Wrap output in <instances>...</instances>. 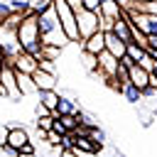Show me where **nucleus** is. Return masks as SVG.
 Returning <instances> with one entry per match:
<instances>
[{
  "label": "nucleus",
  "instance_id": "1",
  "mask_svg": "<svg viewBox=\"0 0 157 157\" xmlns=\"http://www.w3.org/2000/svg\"><path fill=\"white\" fill-rule=\"evenodd\" d=\"M37 25H39V39H42L44 47H56V49H61L64 44H69L66 34H64V29H61V22H59V17H56L54 2H52L44 12L37 15Z\"/></svg>",
  "mask_w": 157,
  "mask_h": 157
},
{
  "label": "nucleus",
  "instance_id": "2",
  "mask_svg": "<svg viewBox=\"0 0 157 157\" xmlns=\"http://www.w3.org/2000/svg\"><path fill=\"white\" fill-rule=\"evenodd\" d=\"M17 39H20L22 52L32 54L37 61L44 56V44L39 39V25H37V15L34 12H29V15H25L20 20V25H17Z\"/></svg>",
  "mask_w": 157,
  "mask_h": 157
},
{
  "label": "nucleus",
  "instance_id": "3",
  "mask_svg": "<svg viewBox=\"0 0 157 157\" xmlns=\"http://www.w3.org/2000/svg\"><path fill=\"white\" fill-rule=\"evenodd\" d=\"M52 2H54V10H56V17H59V22H61V29H64L66 39L81 44L78 25H76V15H74V10L66 5V0H52Z\"/></svg>",
  "mask_w": 157,
  "mask_h": 157
},
{
  "label": "nucleus",
  "instance_id": "4",
  "mask_svg": "<svg viewBox=\"0 0 157 157\" xmlns=\"http://www.w3.org/2000/svg\"><path fill=\"white\" fill-rule=\"evenodd\" d=\"M76 25H78V37H81V42L88 39L91 34H96V32L101 29L98 12H88V10L78 12V15H76Z\"/></svg>",
  "mask_w": 157,
  "mask_h": 157
},
{
  "label": "nucleus",
  "instance_id": "5",
  "mask_svg": "<svg viewBox=\"0 0 157 157\" xmlns=\"http://www.w3.org/2000/svg\"><path fill=\"white\" fill-rule=\"evenodd\" d=\"M0 88H2V96L5 98H20V88H17V76H15V69L12 66H2L0 71Z\"/></svg>",
  "mask_w": 157,
  "mask_h": 157
},
{
  "label": "nucleus",
  "instance_id": "6",
  "mask_svg": "<svg viewBox=\"0 0 157 157\" xmlns=\"http://www.w3.org/2000/svg\"><path fill=\"white\" fill-rule=\"evenodd\" d=\"M29 142L32 140H29V135H27L25 128H7V137H5V145L2 147H10V150H15L20 155V150L25 145H29Z\"/></svg>",
  "mask_w": 157,
  "mask_h": 157
},
{
  "label": "nucleus",
  "instance_id": "7",
  "mask_svg": "<svg viewBox=\"0 0 157 157\" xmlns=\"http://www.w3.org/2000/svg\"><path fill=\"white\" fill-rule=\"evenodd\" d=\"M81 49L86 52V54H93V56H98V54H103L105 52V32H96V34H91L88 39H83L81 42Z\"/></svg>",
  "mask_w": 157,
  "mask_h": 157
},
{
  "label": "nucleus",
  "instance_id": "8",
  "mask_svg": "<svg viewBox=\"0 0 157 157\" xmlns=\"http://www.w3.org/2000/svg\"><path fill=\"white\" fill-rule=\"evenodd\" d=\"M96 71L103 76V81H105V78H115V71H118V59H115V56H110L108 52L98 54V69H96Z\"/></svg>",
  "mask_w": 157,
  "mask_h": 157
},
{
  "label": "nucleus",
  "instance_id": "9",
  "mask_svg": "<svg viewBox=\"0 0 157 157\" xmlns=\"http://www.w3.org/2000/svg\"><path fill=\"white\" fill-rule=\"evenodd\" d=\"M32 81L37 86V93L39 91H56V74H49V71H42L37 69L32 74Z\"/></svg>",
  "mask_w": 157,
  "mask_h": 157
},
{
  "label": "nucleus",
  "instance_id": "10",
  "mask_svg": "<svg viewBox=\"0 0 157 157\" xmlns=\"http://www.w3.org/2000/svg\"><path fill=\"white\" fill-rule=\"evenodd\" d=\"M81 108H78V103L74 101V98H69V96H59V103H56V108L49 113L52 118H61V115H76Z\"/></svg>",
  "mask_w": 157,
  "mask_h": 157
},
{
  "label": "nucleus",
  "instance_id": "11",
  "mask_svg": "<svg viewBox=\"0 0 157 157\" xmlns=\"http://www.w3.org/2000/svg\"><path fill=\"white\" fill-rule=\"evenodd\" d=\"M12 69H15V71H20V74H29V76H32V74H34V71L39 69V61H37V59H34L32 54L22 52V54H20V56L15 59Z\"/></svg>",
  "mask_w": 157,
  "mask_h": 157
},
{
  "label": "nucleus",
  "instance_id": "12",
  "mask_svg": "<svg viewBox=\"0 0 157 157\" xmlns=\"http://www.w3.org/2000/svg\"><path fill=\"white\" fill-rule=\"evenodd\" d=\"M125 49H128V44L123 42V39H118L113 32H105V52L110 54V56H115L118 61L125 56Z\"/></svg>",
  "mask_w": 157,
  "mask_h": 157
},
{
  "label": "nucleus",
  "instance_id": "13",
  "mask_svg": "<svg viewBox=\"0 0 157 157\" xmlns=\"http://www.w3.org/2000/svg\"><path fill=\"white\" fill-rule=\"evenodd\" d=\"M128 71H130V83H132V86H137L140 91H145V88L150 86V74H147L145 69H140L137 64H132Z\"/></svg>",
  "mask_w": 157,
  "mask_h": 157
},
{
  "label": "nucleus",
  "instance_id": "14",
  "mask_svg": "<svg viewBox=\"0 0 157 157\" xmlns=\"http://www.w3.org/2000/svg\"><path fill=\"white\" fill-rule=\"evenodd\" d=\"M113 34H115L118 39H123L125 44H130V42H132V34H130V20H128L125 15H123L120 20H115V22H113Z\"/></svg>",
  "mask_w": 157,
  "mask_h": 157
},
{
  "label": "nucleus",
  "instance_id": "15",
  "mask_svg": "<svg viewBox=\"0 0 157 157\" xmlns=\"http://www.w3.org/2000/svg\"><path fill=\"white\" fill-rule=\"evenodd\" d=\"M15 76H17V88H20L22 96H27V93H37V86H34V81H32L29 74H20V71H15Z\"/></svg>",
  "mask_w": 157,
  "mask_h": 157
},
{
  "label": "nucleus",
  "instance_id": "16",
  "mask_svg": "<svg viewBox=\"0 0 157 157\" xmlns=\"http://www.w3.org/2000/svg\"><path fill=\"white\" fill-rule=\"evenodd\" d=\"M120 96H123L128 103H140V101H142V91H140L137 86H132V83H125L123 91H120Z\"/></svg>",
  "mask_w": 157,
  "mask_h": 157
},
{
  "label": "nucleus",
  "instance_id": "17",
  "mask_svg": "<svg viewBox=\"0 0 157 157\" xmlns=\"http://www.w3.org/2000/svg\"><path fill=\"white\" fill-rule=\"evenodd\" d=\"M39 103L52 113L56 108V103H59V93L56 91H39Z\"/></svg>",
  "mask_w": 157,
  "mask_h": 157
},
{
  "label": "nucleus",
  "instance_id": "18",
  "mask_svg": "<svg viewBox=\"0 0 157 157\" xmlns=\"http://www.w3.org/2000/svg\"><path fill=\"white\" fill-rule=\"evenodd\" d=\"M74 147L81 150V152H88V155H96V152L101 150L98 145H93V142L88 140V135H86V137H74Z\"/></svg>",
  "mask_w": 157,
  "mask_h": 157
},
{
  "label": "nucleus",
  "instance_id": "19",
  "mask_svg": "<svg viewBox=\"0 0 157 157\" xmlns=\"http://www.w3.org/2000/svg\"><path fill=\"white\" fill-rule=\"evenodd\" d=\"M145 54H147V49H142V47H137V44H132V42H130V44H128V49H125V56H130L135 64H137Z\"/></svg>",
  "mask_w": 157,
  "mask_h": 157
},
{
  "label": "nucleus",
  "instance_id": "20",
  "mask_svg": "<svg viewBox=\"0 0 157 157\" xmlns=\"http://www.w3.org/2000/svg\"><path fill=\"white\" fill-rule=\"evenodd\" d=\"M88 140H91L93 145H98V147H101V145H105V130H103V128H98V125H96V128H91V130H88Z\"/></svg>",
  "mask_w": 157,
  "mask_h": 157
},
{
  "label": "nucleus",
  "instance_id": "21",
  "mask_svg": "<svg viewBox=\"0 0 157 157\" xmlns=\"http://www.w3.org/2000/svg\"><path fill=\"white\" fill-rule=\"evenodd\" d=\"M52 123H54V118L52 115H42V118H37V130H42L44 135L52 130Z\"/></svg>",
  "mask_w": 157,
  "mask_h": 157
},
{
  "label": "nucleus",
  "instance_id": "22",
  "mask_svg": "<svg viewBox=\"0 0 157 157\" xmlns=\"http://www.w3.org/2000/svg\"><path fill=\"white\" fill-rule=\"evenodd\" d=\"M137 66H140V69H145V71H147V74H152V69H155V66H157V64H155V59H152V56H150V54H145V56H142V59H140V61H137Z\"/></svg>",
  "mask_w": 157,
  "mask_h": 157
},
{
  "label": "nucleus",
  "instance_id": "23",
  "mask_svg": "<svg viewBox=\"0 0 157 157\" xmlns=\"http://www.w3.org/2000/svg\"><path fill=\"white\" fill-rule=\"evenodd\" d=\"M59 120H61V123H64V128H66V130H69V132H74V130H76V128H78V120H76V115H61V118H59Z\"/></svg>",
  "mask_w": 157,
  "mask_h": 157
},
{
  "label": "nucleus",
  "instance_id": "24",
  "mask_svg": "<svg viewBox=\"0 0 157 157\" xmlns=\"http://www.w3.org/2000/svg\"><path fill=\"white\" fill-rule=\"evenodd\" d=\"M140 12H147V15H157V0L152 2H142V5H135Z\"/></svg>",
  "mask_w": 157,
  "mask_h": 157
},
{
  "label": "nucleus",
  "instance_id": "25",
  "mask_svg": "<svg viewBox=\"0 0 157 157\" xmlns=\"http://www.w3.org/2000/svg\"><path fill=\"white\" fill-rule=\"evenodd\" d=\"M81 5L88 12H101V0H81Z\"/></svg>",
  "mask_w": 157,
  "mask_h": 157
},
{
  "label": "nucleus",
  "instance_id": "26",
  "mask_svg": "<svg viewBox=\"0 0 157 157\" xmlns=\"http://www.w3.org/2000/svg\"><path fill=\"white\" fill-rule=\"evenodd\" d=\"M10 15H12V10H10V2H7V0H0V25H2V22H5Z\"/></svg>",
  "mask_w": 157,
  "mask_h": 157
},
{
  "label": "nucleus",
  "instance_id": "27",
  "mask_svg": "<svg viewBox=\"0 0 157 157\" xmlns=\"http://www.w3.org/2000/svg\"><path fill=\"white\" fill-rule=\"evenodd\" d=\"M59 147H61V152H64V150H74V135H71V132L61 135V145H59Z\"/></svg>",
  "mask_w": 157,
  "mask_h": 157
},
{
  "label": "nucleus",
  "instance_id": "28",
  "mask_svg": "<svg viewBox=\"0 0 157 157\" xmlns=\"http://www.w3.org/2000/svg\"><path fill=\"white\" fill-rule=\"evenodd\" d=\"M44 137H47V142H49L52 147H59V145H61V135H56L54 130H49V132H47Z\"/></svg>",
  "mask_w": 157,
  "mask_h": 157
},
{
  "label": "nucleus",
  "instance_id": "29",
  "mask_svg": "<svg viewBox=\"0 0 157 157\" xmlns=\"http://www.w3.org/2000/svg\"><path fill=\"white\" fill-rule=\"evenodd\" d=\"M52 130H54L56 135H66V132H69V130L64 128V123H61L59 118H54V123H52Z\"/></svg>",
  "mask_w": 157,
  "mask_h": 157
},
{
  "label": "nucleus",
  "instance_id": "30",
  "mask_svg": "<svg viewBox=\"0 0 157 157\" xmlns=\"http://www.w3.org/2000/svg\"><path fill=\"white\" fill-rule=\"evenodd\" d=\"M39 69H42V71L54 74V64H52V59H39Z\"/></svg>",
  "mask_w": 157,
  "mask_h": 157
},
{
  "label": "nucleus",
  "instance_id": "31",
  "mask_svg": "<svg viewBox=\"0 0 157 157\" xmlns=\"http://www.w3.org/2000/svg\"><path fill=\"white\" fill-rule=\"evenodd\" d=\"M66 5L74 10V15H78V12H83V5H81V0H66Z\"/></svg>",
  "mask_w": 157,
  "mask_h": 157
},
{
  "label": "nucleus",
  "instance_id": "32",
  "mask_svg": "<svg viewBox=\"0 0 157 157\" xmlns=\"http://www.w3.org/2000/svg\"><path fill=\"white\" fill-rule=\"evenodd\" d=\"M32 155H34V145H32V142L25 145V147L20 150V157H32Z\"/></svg>",
  "mask_w": 157,
  "mask_h": 157
},
{
  "label": "nucleus",
  "instance_id": "33",
  "mask_svg": "<svg viewBox=\"0 0 157 157\" xmlns=\"http://www.w3.org/2000/svg\"><path fill=\"white\" fill-rule=\"evenodd\" d=\"M113 2H118V5H120V7H123V10H125V12H128V10H132V7H135V5H132V2H130V0H113Z\"/></svg>",
  "mask_w": 157,
  "mask_h": 157
},
{
  "label": "nucleus",
  "instance_id": "34",
  "mask_svg": "<svg viewBox=\"0 0 157 157\" xmlns=\"http://www.w3.org/2000/svg\"><path fill=\"white\" fill-rule=\"evenodd\" d=\"M147 49H157V34H152V37H147Z\"/></svg>",
  "mask_w": 157,
  "mask_h": 157
},
{
  "label": "nucleus",
  "instance_id": "35",
  "mask_svg": "<svg viewBox=\"0 0 157 157\" xmlns=\"http://www.w3.org/2000/svg\"><path fill=\"white\" fill-rule=\"evenodd\" d=\"M42 115H49V110H47V108L39 103V105H37V118H42Z\"/></svg>",
  "mask_w": 157,
  "mask_h": 157
},
{
  "label": "nucleus",
  "instance_id": "36",
  "mask_svg": "<svg viewBox=\"0 0 157 157\" xmlns=\"http://www.w3.org/2000/svg\"><path fill=\"white\" fill-rule=\"evenodd\" d=\"M120 64H123V66H128V69H130V66H132V64H135V61H132V59H130V56H123V59H120Z\"/></svg>",
  "mask_w": 157,
  "mask_h": 157
},
{
  "label": "nucleus",
  "instance_id": "37",
  "mask_svg": "<svg viewBox=\"0 0 157 157\" xmlns=\"http://www.w3.org/2000/svg\"><path fill=\"white\" fill-rule=\"evenodd\" d=\"M2 66H5V54H2V49H0V71H2Z\"/></svg>",
  "mask_w": 157,
  "mask_h": 157
}]
</instances>
